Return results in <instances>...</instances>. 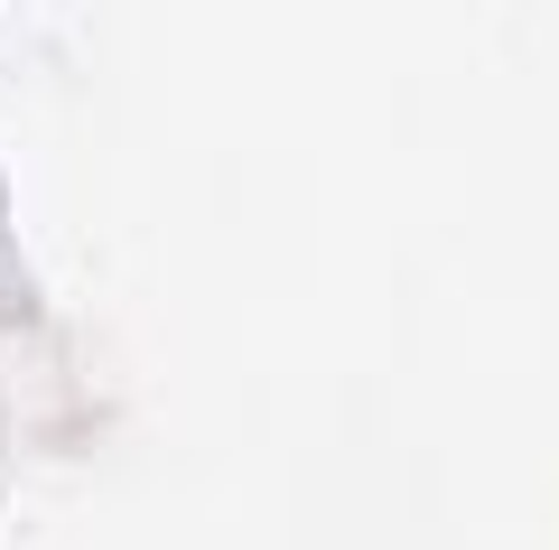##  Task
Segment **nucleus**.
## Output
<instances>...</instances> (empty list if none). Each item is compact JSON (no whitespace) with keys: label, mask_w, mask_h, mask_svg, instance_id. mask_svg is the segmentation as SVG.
<instances>
[]
</instances>
